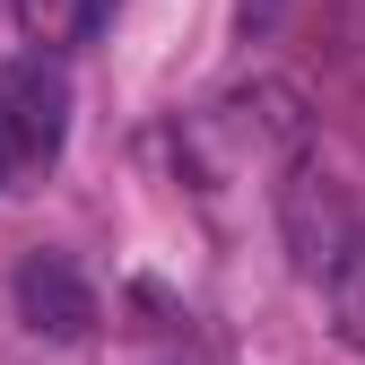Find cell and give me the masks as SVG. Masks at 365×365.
Returning a JSON list of instances; mask_svg holds the SVG:
<instances>
[{
	"label": "cell",
	"instance_id": "277c9868",
	"mask_svg": "<svg viewBox=\"0 0 365 365\" xmlns=\"http://www.w3.org/2000/svg\"><path fill=\"white\" fill-rule=\"evenodd\" d=\"M18 313H26V331H43V339H87V331H96V287L78 279V261L26 252L18 261Z\"/></svg>",
	"mask_w": 365,
	"mask_h": 365
},
{
	"label": "cell",
	"instance_id": "3957f363",
	"mask_svg": "<svg viewBox=\"0 0 365 365\" xmlns=\"http://www.w3.org/2000/svg\"><path fill=\"white\" fill-rule=\"evenodd\" d=\"M61 140H70V78L53 70V53L9 61L0 70V157L43 165V157H61Z\"/></svg>",
	"mask_w": 365,
	"mask_h": 365
},
{
	"label": "cell",
	"instance_id": "52a82bcc",
	"mask_svg": "<svg viewBox=\"0 0 365 365\" xmlns=\"http://www.w3.org/2000/svg\"><path fill=\"white\" fill-rule=\"evenodd\" d=\"M279 9H287V0H244V35H269V26H279Z\"/></svg>",
	"mask_w": 365,
	"mask_h": 365
},
{
	"label": "cell",
	"instance_id": "7a4b0ae2",
	"mask_svg": "<svg viewBox=\"0 0 365 365\" xmlns=\"http://www.w3.org/2000/svg\"><path fill=\"white\" fill-rule=\"evenodd\" d=\"M279 244H287V261L304 269V279H331V269L356 252V200H348L339 174L296 165L279 182Z\"/></svg>",
	"mask_w": 365,
	"mask_h": 365
},
{
	"label": "cell",
	"instance_id": "5b68a950",
	"mask_svg": "<svg viewBox=\"0 0 365 365\" xmlns=\"http://www.w3.org/2000/svg\"><path fill=\"white\" fill-rule=\"evenodd\" d=\"M9 9H18V35L43 43V53L78 43V26H87V0H9Z\"/></svg>",
	"mask_w": 365,
	"mask_h": 365
},
{
	"label": "cell",
	"instance_id": "6da1fadb",
	"mask_svg": "<svg viewBox=\"0 0 365 365\" xmlns=\"http://www.w3.org/2000/svg\"><path fill=\"white\" fill-rule=\"evenodd\" d=\"M313 148V96L296 78H244L209 96L192 122L174 130V165L200 182V192H226V182H269V174H296Z\"/></svg>",
	"mask_w": 365,
	"mask_h": 365
},
{
	"label": "cell",
	"instance_id": "8992f818",
	"mask_svg": "<svg viewBox=\"0 0 365 365\" xmlns=\"http://www.w3.org/2000/svg\"><path fill=\"white\" fill-rule=\"evenodd\" d=\"M331 331H339L348 348H365V244L331 269Z\"/></svg>",
	"mask_w": 365,
	"mask_h": 365
}]
</instances>
